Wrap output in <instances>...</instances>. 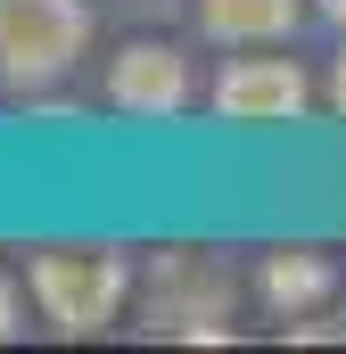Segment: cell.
Returning a JSON list of instances; mask_svg holds the SVG:
<instances>
[{
	"instance_id": "6da1fadb",
	"label": "cell",
	"mask_w": 346,
	"mask_h": 354,
	"mask_svg": "<svg viewBox=\"0 0 346 354\" xmlns=\"http://www.w3.org/2000/svg\"><path fill=\"white\" fill-rule=\"evenodd\" d=\"M25 288H33V305H42L50 330L91 338V330H107V322L124 313V297H132V264H124L116 248H50V256L25 264Z\"/></svg>"
},
{
	"instance_id": "7a4b0ae2",
	"label": "cell",
	"mask_w": 346,
	"mask_h": 354,
	"mask_svg": "<svg viewBox=\"0 0 346 354\" xmlns=\"http://www.w3.org/2000/svg\"><path fill=\"white\" fill-rule=\"evenodd\" d=\"M83 50H91V8L83 0H0V83L8 91L66 83Z\"/></svg>"
},
{
	"instance_id": "3957f363",
	"label": "cell",
	"mask_w": 346,
	"mask_h": 354,
	"mask_svg": "<svg viewBox=\"0 0 346 354\" xmlns=\"http://www.w3.org/2000/svg\"><path fill=\"white\" fill-rule=\"evenodd\" d=\"M149 330H165V338H190V346H231V272L215 264V256H198V248H173L149 264Z\"/></svg>"
},
{
	"instance_id": "277c9868",
	"label": "cell",
	"mask_w": 346,
	"mask_h": 354,
	"mask_svg": "<svg viewBox=\"0 0 346 354\" xmlns=\"http://www.w3.org/2000/svg\"><path fill=\"white\" fill-rule=\"evenodd\" d=\"M190 91H198L190 83V58L173 41H124L107 58V107L132 115V124H173L190 107Z\"/></svg>"
},
{
	"instance_id": "5b68a950",
	"label": "cell",
	"mask_w": 346,
	"mask_h": 354,
	"mask_svg": "<svg viewBox=\"0 0 346 354\" xmlns=\"http://www.w3.org/2000/svg\"><path fill=\"white\" fill-rule=\"evenodd\" d=\"M313 107V83L297 58H231L215 75V115L223 124H297Z\"/></svg>"
},
{
	"instance_id": "8992f818",
	"label": "cell",
	"mask_w": 346,
	"mask_h": 354,
	"mask_svg": "<svg viewBox=\"0 0 346 354\" xmlns=\"http://www.w3.org/2000/svg\"><path fill=\"white\" fill-rule=\"evenodd\" d=\"M256 288H264V305H272L280 322H297V313H313V305L338 297V264L313 256V248H280V256H264Z\"/></svg>"
},
{
	"instance_id": "52a82bcc",
	"label": "cell",
	"mask_w": 346,
	"mask_h": 354,
	"mask_svg": "<svg viewBox=\"0 0 346 354\" xmlns=\"http://www.w3.org/2000/svg\"><path fill=\"white\" fill-rule=\"evenodd\" d=\"M297 8H305V0H198V25H206L215 41L256 50V41H280V33L297 25Z\"/></svg>"
},
{
	"instance_id": "ba28073f",
	"label": "cell",
	"mask_w": 346,
	"mask_h": 354,
	"mask_svg": "<svg viewBox=\"0 0 346 354\" xmlns=\"http://www.w3.org/2000/svg\"><path fill=\"white\" fill-rule=\"evenodd\" d=\"M25 297H33V288H25ZM25 297H17V280L0 272V346H8L17 330H25Z\"/></svg>"
},
{
	"instance_id": "9c48e42d",
	"label": "cell",
	"mask_w": 346,
	"mask_h": 354,
	"mask_svg": "<svg viewBox=\"0 0 346 354\" xmlns=\"http://www.w3.org/2000/svg\"><path fill=\"white\" fill-rule=\"evenodd\" d=\"M330 107L346 115V50H338V66H330Z\"/></svg>"
},
{
	"instance_id": "30bf717a",
	"label": "cell",
	"mask_w": 346,
	"mask_h": 354,
	"mask_svg": "<svg viewBox=\"0 0 346 354\" xmlns=\"http://www.w3.org/2000/svg\"><path fill=\"white\" fill-rule=\"evenodd\" d=\"M322 17H330V25H346V0H322Z\"/></svg>"
}]
</instances>
